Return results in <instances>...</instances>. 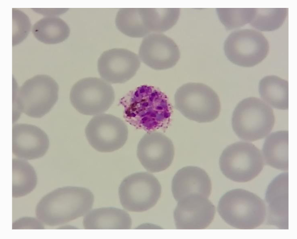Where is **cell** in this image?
<instances>
[{"instance_id":"5","label":"cell","mask_w":297,"mask_h":239,"mask_svg":"<svg viewBox=\"0 0 297 239\" xmlns=\"http://www.w3.org/2000/svg\"><path fill=\"white\" fill-rule=\"evenodd\" d=\"M174 104L185 117L199 123L214 120L221 109L217 93L199 82H188L179 87L174 95Z\"/></svg>"},{"instance_id":"13","label":"cell","mask_w":297,"mask_h":239,"mask_svg":"<svg viewBox=\"0 0 297 239\" xmlns=\"http://www.w3.org/2000/svg\"><path fill=\"white\" fill-rule=\"evenodd\" d=\"M215 207L208 198L198 194L187 196L178 201L173 213L177 229H204L212 223Z\"/></svg>"},{"instance_id":"9","label":"cell","mask_w":297,"mask_h":239,"mask_svg":"<svg viewBox=\"0 0 297 239\" xmlns=\"http://www.w3.org/2000/svg\"><path fill=\"white\" fill-rule=\"evenodd\" d=\"M114 99L112 85L103 79L95 77L80 80L73 85L70 93L72 106L85 115L102 114L111 106Z\"/></svg>"},{"instance_id":"16","label":"cell","mask_w":297,"mask_h":239,"mask_svg":"<svg viewBox=\"0 0 297 239\" xmlns=\"http://www.w3.org/2000/svg\"><path fill=\"white\" fill-rule=\"evenodd\" d=\"M12 149L17 157L26 160L39 159L45 155L50 144L46 132L39 127L18 123L12 127Z\"/></svg>"},{"instance_id":"4","label":"cell","mask_w":297,"mask_h":239,"mask_svg":"<svg viewBox=\"0 0 297 239\" xmlns=\"http://www.w3.org/2000/svg\"><path fill=\"white\" fill-rule=\"evenodd\" d=\"M275 123L273 109L260 99L250 97L240 102L232 115V128L240 139L249 142L261 139Z\"/></svg>"},{"instance_id":"3","label":"cell","mask_w":297,"mask_h":239,"mask_svg":"<svg viewBox=\"0 0 297 239\" xmlns=\"http://www.w3.org/2000/svg\"><path fill=\"white\" fill-rule=\"evenodd\" d=\"M218 212L230 226L238 229H254L264 222L266 207L257 195L243 189L226 192L220 199Z\"/></svg>"},{"instance_id":"21","label":"cell","mask_w":297,"mask_h":239,"mask_svg":"<svg viewBox=\"0 0 297 239\" xmlns=\"http://www.w3.org/2000/svg\"><path fill=\"white\" fill-rule=\"evenodd\" d=\"M32 33L40 41L48 44L61 42L68 38L70 29L66 23L56 16H46L33 26Z\"/></svg>"},{"instance_id":"22","label":"cell","mask_w":297,"mask_h":239,"mask_svg":"<svg viewBox=\"0 0 297 239\" xmlns=\"http://www.w3.org/2000/svg\"><path fill=\"white\" fill-rule=\"evenodd\" d=\"M259 93L266 104L280 110L288 109V82L276 76L263 78L258 85Z\"/></svg>"},{"instance_id":"27","label":"cell","mask_w":297,"mask_h":239,"mask_svg":"<svg viewBox=\"0 0 297 239\" xmlns=\"http://www.w3.org/2000/svg\"><path fill=\"white\" fill-rule=\"evenodd\" d=\"M218 17L227 30L238 28L250 23L255 8H217Z\"/></svg>"},{"instance_id":"30","label":"cell","mask_w":297,"mask_h":239,"mask_svg":"<svg viewBox=\"0 0 297 239\" xmlns=\"http://www.w3.org/2000/svg\"><path fill=\"white\" fill-rule=\"evenodd\" d=\"M35 11L47 16H55L66 12L67 9L65 8H34Z\"/></svg>"},{"instance_id":"23","label":"cell","mask_w":297,"mask_h":239,"mask_svg":"<svg viewBox=\"0 0 297 239\" xmlns=\"http://www.w3.org/2000/svg\"><path fill=\"white\" fill-rule=\"evenodd\" d=\"M12 195L21 197L30 193L36 187L37 176L34 167L27 161L13 159Z\"/></svg>"},{"instance_id":"20","label":"cell","mask_w":297,"mask_h":239,"mask_svg":"<svg viewBox=\"0 0 297 239\" xmlns=\"http://www.w3.org/2000/svg\"><path fill=\"white\" fill-rule=\"evenodd\" d=\"M288 141L287 130L273 132L266 138L262 156L266 164L281 170H288Z\"/></svg>"},{"instance_id":"25","label":"cell","mask_w":297,"mask_h":239,"mask_svg":"<svg viewBox=\"0 0 297 239\" xmlns=\"http://www.w3.org/2000/svg\"><path fill=\"white\" fill-rule=\"evenodd\" d=\"M117 29L124 35L131 38H144L150 34L144 24L140 8L120 9L115 20Z\"/></svg>"},{"instance_id":"12","label":"cell","mask_w":297,"mask_h":239,"mask_svg":"<svg viewBox=\"0 0 297 239\" xmlns=\"http://www.w3.org/2000/svg\"><path fill=\"white\" fill-rule=\"evenodd\" d=\"M175 154L171 139L163 133L150 131L138 143L137 157L148 172L156 173L167 169L172 163Z\"/></svg>"},{"instance_id":"19","label":"cell","mask_w":297,"mask_h":239,"mask_svg":"<svg viewBox=\"0 0 297 239\" xmlns=\"http://www.w3.org/2000/svg\"><path fill=\"white\" fill-rule=\"evenodd\" d=\"M85 229H130L132 219L124 210L103 207L90 210L83 220Z\"/></svg>"},{"instance_id":"8","label":"cell","mask_w":297,"mask_h":239,"mask_svg":"<svg viewBox=\"0 0 297 239\" xmlns=\"http://www.w3.org/2000/svg\"><path fill=\"white\" fill-rule=\"evenodd\" d=\"M161 193L158 179L149 172H139L125 177L118 189L122 207L130 212H141L152 208Z\"/></svg>"},{"instance_id":"18","label":"cell","mask_w":297,"mask_h":239,"mask_svg":"<svg viewBox=\"0 0 297 239\" xmlns=\"http://www.w3.org/2000/svg\"><path fill=\"white\" fill-rule=\"evenodd\" d=\"M211 190V181L208 174L198 166L184 167L175 173L172 179L171 190L177 201L187 196L195 194L208 198Z\"/></svg>"},{"instance_id":"29","label":"cell","mask_w":297,"mask_h":239,"mask_svg":"<svg viewBox=\"0 0 297 239\" xmlns=\"http://www.w3.org/2000/svg\"><path fill=\"white\" fill-rule=\"evenodd\" d=\"M44 223L38 218L24 217L15 221L12 229H44Z\"/></svg>"},{"instance_id":"7","label":"cell","mask_w":297,"mask_h":239,"mask_svg":"<svg viewBox=\"0 0 297 239\" xmlns=\"http://www.w3.org/2000/svg\"><path fill=\"white\" fill-rule=\"evenodd\" d=\"M59 87L51 77L38 75L27 80L18 89L15 99L19 112L39 118L48 113L58 100Z\"/></svg>"},{"instance_id":"11","label":"cell","mask_w":297,"mask_h":239,"mask_svg":"<svg viewBox=\"0 0 297 239\" xmlns=\"http://www.w3.org/2000/svg\"><path fill=\"white\" fill-rule=\"evenodd\" d=\"M85 134L90 145L102 153L114 152L126 143L128 129L124 121L111 114H100L87 124Z\"/></svg>"},{"instance_id":"10","label":"cell","mask_w":297,"mask_h":239,"mask_svg":"<svg viewBox=\"0 0 297 239\" xmlns=\"http://www.w3.org/2000/svg\"><path fill=\"white\" fill-rule=\"evenodd\" d=\"M269 49L267 40L252 29L235 31L225 40L224 50L233 64L244 67L257 65L267 56Z\"/></svg>"},{"instance_id":"28","label":"cell","mask_w":297,"mask_h":239,"mask_svg":"<svg viewBox=\"0 0 297 239\" xmlns=\"http://www.w3.org/2000/svg\"><path fill=\"white\" fill-rule=\"evenodd\" d=\"M12 46L22 42L28 35L31 27L29 17L24 12L12 9Z\"/></svg>"},{"instance_id":"14","label":"cell","mask_w":297,"mask_h":239,"mask_svg":"<svg viewBox=\"0 0 297 239\" xmlns=\"http://www.w3.org/2000/svg\"><path fill=\"white\" fill-rule=\"evenodd\" d=\"M141 65L139 56L125 49L107 50L98 61V70L102 79L109 83H123L131 79Z\"/></svg>"},{"instance_id":"2","label":"cell","mask_w":297,"mask_h":239,"mask_svg":"<svg viewBox=\"0 0 297 239\" xmlns=\"http://www.w3.org/2000/svg\"><path fill=\"white\" fill-rule=\"evenodd\" d=\"M94 202L92 192L79 186L57 188L44 196L38 203L37 218L49 226H58L87 214Z\"/></svg>"},{"instance_id":"26","label":"cell","mask_w":297,"mask_h":239,"mask_svg":"<svg viewBox=\"0 0 297 239\" xmlns=\"http://www.w3.org/2000/svg\"><path fill=\"white\" fill-rule=\"evenodd\" d=\"M287 8H255L251 26L261 31H272L279 28L287 15Z\"/></svg>"},{"instance_id":"24","label":"cell","mask_w":297,"mask_h":239,"mask_svg":"<svg viewBox=\"0 0 297 239\" xmlns=\"http://www.w3.org/2000/svg\"><path fill=\"white\" fill-rule=\"evenodd\" d=\"M142 18L150 33H162L172 28L179 17V8H140Z\"/></svg>"},{"instance_id":"15","label":"cell","mask_w":297,"mask_h":239,"mask_svg":"<svg viewBox=\"0 0 297 239\" xmlns=\"http://www.w3.org/2000/svg\"><path fill=\"white\" fill-rule=\"evenodd\" d=\"M143 63L155 70H164L175 66L180 52L174 41L162 33H152L143 38L139 49Z\"/></svg>"},{"instance_id":"6","label":"cell","mask_w":297,"mask_h":239,"mask_svg":"<svg viewBox=\"0 0 297 239\" xmlns=\"http://www.w3.org/2000/svg\"><path fill=\"white\" fill-rule=\"evenodd\" d=\"M219 163L225 176L240 183L255 178L264 165L260 150L252 143L242 141L226 147L220 156Z\"/></svg>"},{"instance_id":"1","label":"cell","mask_w":297,"mask_h":239,"mask_svg":"<svg viewBox=\"0 0 297 239\" xmlns=\"http://www.w3.org/2000/svg\"><path fill=\"white\" fill-rule=\"evenodd\" d=\"M121 104L126 120L137 127L154 130L170 123L172 109L169 99L154 86H138L122 99Z\"/></svg>"},{"instance_id":"17","label":"cell","mask_w":297,"mask_h":239,"mask_svg":"<svg viewBox=\"0 0 297 239\" xmlns=\"http://www.w3.org/2000/svg\"><path fill=\"white\" fill-rule=\"evenodd\" d=\"M265 200L268 205L266 224L280 229H289V175L283 172L269 184Z\"/></svg>"},{"instance_id":"31","label":"cell","mask_w":297,"mask_h":239,"mask_svg":"<svg viewBox=\"0 0 297 239\" xmlns=\"http://www.w3.org/2000/svg\"><path fill=\"white\" fill-rule=\"evenodd\" d=\"M58 229H77V228H75L73 226H63L61 227L58 228Z\"/></svg>"}]
</instances>
